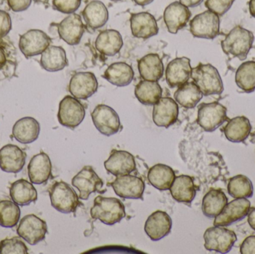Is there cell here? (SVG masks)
Masks as SVG:
<instances>
[{
	"mask_svg": "<svg viewBox=\"0 0 255 254\" xmlns=\"http://www.w3.org/2000/svg\"><path fill=\"white\" fill-rule=\"evenodd\" d=\"M96 49L106 56L113 57L119 53L124 46V40L119 31L107 29L101 31L95 41Z\"/></svg>",
	"mask_w": 255,
	"mask_h": 254,
	"instance_id": "484cf974",
	"label": "cell"
},
{
	"mask_svg": "<svg viewBox=\"0 0 255 254\" xmlns=\"http://www.w3.org/2000/svg\"><path fill=\"white\" fill-rule=\"evenodd\" d=\"M26 154L17 146L8 144L0 149V168L7 173L16 174L25 164Z\"/></svg>",
	"mask_w": 255,
	"mask_h": 254,
	"instance_id": "603a6c76",
	"label": "cell"
},
{
	"mask_svg": "<svg viewBox=\"0 0 255 254\" xmlns=\"http://www.w3.org/2000/svg\"><path fill=\"white\" fill-rule=\"evenodd\" d=\"M203 94L194 82L181 85L174 93L175 101L184 108H194L201 101Z\"/></svg>",
	"mask_w": 255,
	"mask_h": 254,
	"instance_id": "8d00e7d4",
	"label": "cell"
},
{
	"mask_svg": "<svg viewBox=\"0 0 255 254\" xmlns=\"http://www.w3.org/2000/svg\"><path fill=\"white\" fill-rule=\"evenodd\" d=\"M98 81L91 72H80L72 76L69 84L70 94L77 99L86 100L97 92Z\"/></svg>",
	"mask_w": 255,
	"mask_h": 254,
	"instance_id": "4fadbf2b",
	"label": "cell"
},
{
	"mask_svg": "<svg viewBox=\"0 0 255 254\" xmlns=\"http://www.w3.org/2000/svg\"><path fill=\"white\" fill-rule=\"evenodd\" d=\"M91 117L96 128L103 135L111 137L121 131L119 115L110 106L99 104L91 113Z\"/></svg>",
	"mask_w": 255,
	"mask_h": 254,
	"instance_id": "9c48e42d",
	"label": "cell"
},
{
	"mask_svg": "<svg viewBox=\"0 0 255 254\" xmlns=\"http://www.w3.org/2000/svg\"><path fill=\"white\" fill-rule=\"evenodd\" d=\"M103 77L112 85L121 87L131 83L134 77V72L127 63H114L108 67Z\"/></svg>",
	"mask_w": 255,
	"mask_h": 254,
	"instance_id": "f546056e",
	"label": "cell"
},
{
	"mask_svg": "<svg viewBox=\"0 0 255 254\" xmlns=\"http://www.w3.org/2000/svg\"><path fill=\"white\" fill-rule=\"evenodd\" d=\"M28 254V248L25 243L18 238L5 239L0 242V254Z\"/></svg>",
	"mask_w": 255,
	"mask_h": 254,
	"instance_id": "60d3db41",
	"label": "cell"
},
{
	"mask_svg": "<svg viewBox=\"0 0 255 254\" xmlns=\"http://www.w3.org/2000/svg\"><path fill=\"white\" fill-rule=\"evenodd\" d=\"M110 185L116 195L128 199H142L145 190L143 180L130 174L117 177Z\"/></svg>",
	"mask_w": 255,
	"mask_h": 254,
	"instance_id": "9a60e30c",
	"label": "cell"
},
{
	"mask_svg": "<svg viewBox=\"0 0 255 254\" xmlns=\"http://www.w3.org/2000/svg\"><path fill=\"white\" fill-rule=\"evenodd\" d=\"M227 119V108L220 103H203L199 105L197 122L204 131L213 132Z\"/></svg>",
	"mask_w": 255,
	"mask_h": 254,
	"instance_id": "52a82bcc",
	"label": "cell"
},
{
	"mask_svg": "<svg viewBox=\"0 0 255 254\" xmlns=\"http://www.w3.org/2000/svg\"><path fill=\"white\" fill-rule=\"evenodd\" d=\"M82 0H53L54 8L66 14L74 13L81 6Z\"/></svg>",
	"mask_w": 255,
	"mask_h": 254,
	"instance_id": "7bdbcfd3",
	"label": "cell"
},
{
	"mask_svg": "<svg viewBox=\"0 0 255 254\" xmlns=\"http://www.w3.org/2000/svg\"><path fill=\"white\" fill-rule=\"evenodd\" d=\"M72 185L79 191V198L88 200L91 193L103 192V180L99 177L94 169L89 166L84 167L72 180Z\"/></svg>",
	"mask_w": 255,
	"mask_h": 254,
	"instance_id": "8fae6325",
	"label": "cell"
},
{
	"mask_svg": "<svg viewBox=\"0 0 255 254\" xmlns=\"http://www.w3.org/2000/svg\"><path fill=\"white\" fill-rule=\"evenodd\" d=\"M178 112L179 109L175 100L169 97H163L154 104L153 122L157 126L169 128L176 122Z\"/></svg>",
	"mask_w": 255,
	"mask_h": 254,
	"instance_id": "2e32d148",
	"label": "cell"
},
{
	"mask_svg": "<svg viewBox=\"0 0 255 254\" xmlns=\"http://www.w3.org/2000/svg\"><path fill=\"white\" fill-rule=\"evenodd\" d=\"M172 221L166 212H154L147 219L144 226L146 235L152 241H159L170 234Z\"/></svg>",
	"mask_w": 255,
	"mask_h": 254,
	"instance_id": "d6986e66",
	"label": "cell"
},
{
	"mask_svg": "<svg viewBox=\"0 0 255 254\" xmlns=\"http://www.w3.org/2000/svg\"><path fill=\"white\" fill-rule=\"evenodd\" d=\"M130 24L132 35L136 38L148 39L157 35L159 32L155 18L148 12L132 13Z\"/></svg>",
	"mask_w": 255,
	"mask_h": 254,
	"instance_id": "7402d4cb",
	"label": "cell"
},
{
	"mask_svg": "<svg viewBox=\"0 0 255 254\" xmlns=\"http://www.w3.org/2000/svg\"><path fill=\"white\" fill-rule=\"evenodd\" d=\"M171 195L178 203L190 204L196 197V189L193 179L188 175L175 177L170 189Z\"/></svg>",
	"mask_w": 255,
	"mask_h": 254,
	"instance_id": "f1b7e54d",
	"label": "cell"
},
{
	"mask_svg": "<svg viewBox=\"0 0 255 254\" xmlns=\"http://www.w3.org/2000/svg\"><path fill=\"white\" fill-rule=\"evenodd\" d=\"M190 31L193 37L213 40L220 34V16L211 10H205L191 19Z\"/></svg>",
	"mask_w": 255,
	"mask_h": 254,
	"instance_id": "8992f818",
	"label": "cell"
},
{
	"mask_svg": "<svg viewBox=\"0 0 255 254\" xmlns=\"http://www.w3.org/2000/svg\"><path fill=\"white\" fill-rule=\"evenodd\" d=\"M235 82L240 89L244 92H254L255 90V61L243 63L235 75Z\"/></svg>",
	"mask_w": 255,
	"mask_h": 254,
	"instance_id": "74e56055",
	"label": "cell"
},
{
	"mask_svg": "<svg viewBox=\"0 0 255 254\" xmlns=\"http://www.w3.org/2000/svg\"><path fill=\"white\" fill-rule=\"evenodd\" d=\"M136 98L144 105H154L162 96V88L157 82L142 80L134 89Z\"/></svg>",
	"mask_w": 255,
	"mask_h": 254,
	"instance_id": "d590c367",
	"label": "cell"
},
{
	"mask_svg": "<svg viewBox=\"0 0 255 254\" xmlns=\"http://www.w3.org/2000/svg\"><path fill=\"white\" fill-rule=\"evenodd\" d=\"M28 175L34 184H43L52 175V163L44 152L34 155L28 166Z\"/></svg>",
	"mask_w": 255,
	"mask_h": 254,
	"instance_id": "cb8c5ba5",
	"label": "cell"
},
{
	"mask_svg": "<svg viewBox=\"0 0 255 254\" xmlns=\"http://www.w3.org/2000/svg\"><path fill=\"white\" fill-rule=\"evenodd\" d=\"M12 28L11 18L7 12L0 10V39L5 37Z\"/></svg>",
	"mask_w": 255,
	"mask_h": 254,
	"instance_id": "ee69618b",
	"label": "cell"
},
{
	"mask_svg": "<svg viewBox=\"0 0 255 254\" xmlns=\"http://www.w3.org/2000/svg\"><path fill=\"white\" fill-rule=\"evenodd\" d=\"M10 196L17 205H29L37 200V189L28 180L19 179L10 186Z\"/></svg>",
	"mask_w": 255,
	"mask_h": 254,
	"instance_id": "d6a6232c",
	"label": "cell"
},
{
	"mask_svg": "<svg viewBox=\"0 0 255 254\" xmlns=\"http://www.w3.org/2000/svg\"><path fill=\"white\" fill-rule=\"evenodd\" d=\"M82 16L88 28L96 30L107 23L109 13L107 7L103 1L93 0L85 6Z\"/></svg>",
	"mask_w": 255,
	"mask_h": 254,
	"instance_id": "4316f807",
	"label": "cell"
},
{
	"mask_svg": "<svg viewBox=\"0 0 255 254\" xmlns=\"http://www.w3.org/2000/svg\"><path fill=\"white\" fill-rule=\"evenodd\" d=\"M228 192L235 198H252L254 194L253 182L247 176L238 174L229 180Z\"/></svg>",
	"mask_w": 255,
	"mask_h": 254,
	"instance_id": "f35d334b",
	"label": "cell"
},
{
	"mask_svg": "<svg viewBox=\"0 0 255 254\" xmlns=\"http://www.w3.org/2000/svg\"><path fill=\"white\" fill-rule=\"evenodd\" d=\"M47 231L46 222L34 214L24 216L16 230L19 237L31 246H35L43 241Z\"/></svg>",
	"mask_w": 255,
	"mask_h": 254,
	"instance_id": "30bf717a",
	"label": "cell"
},
{
	"mask_svg": "<svg viewBox=\"0 0 255 254\" xmlns=\"http://www.w3.org/2000/svg\"><path fill=\"white\" fill-rule=\"evenodd\" d=\"M252 131L250 119L246 116H237L229 121L223 128L225 136L232 143H242L245 141Z\"/></svg>",
	"mask_w": 255,
	"mask_h": 254,
	"instance_id": "1f68e13d",
	"label": "cell"
},
{
	"mask_svg": "<svg viewBox=\"0 0 255 254\" xmlns=\"http://www.w3.org/2000/svg\"><path fill=\"white\" fill-rule=\"evenodd\" d=\"M91 215L95 220L98 219L102 223L112 226L121 222L127 214L125 206L121 200L98 196L94 200Z\"/></svg>",
	"mask_w": 255,
	"mask_h": 254,
	"instance_id": "7a4b0ae2",
	"label": "cell"
},
{
	"mask_svg": "<svg viewBox=\"0 0 255 254\" xmlns=\"http://www.w3.org/2000/svg\"><path fill=\"white\" fill-rule=\"evenodd\" d=\"M238 240L234 231L220 226L208 228L204 234L205 248L209 252L228 254Z\"/></svg>",
	"mask_w": 255,
	"mask_h": 254,
	"instance_id": "5b68a950",
	"label": "cell"
},
{
	"mask_svg": "<svg viewBox=\"0 0 255 254\" xmlns=\"http://www.w3.org/2000/svg\"><path fill=\"white\" fill-rule=\"evenodd\" d=\"M204 0H179V2L187 7H195L199 6Z\"/></svg>",
	"mask_w": 255,
	"mask_h": 254,
	"instance_id": "7dc6e473",
	"label": "cell"
},
{
	"mask_svg": "<svg viewBox=\"0 0 255 254\" xmlns=\"http://www.w3.org/2000/svg\"><path fill=\"white\" fill-rule=\"evenodd\" d=\"M154 0H133L135 3L139 6H146L151 4Z\"/></svg>",
	"mask_w": 255,
	"mask_h": 254,
	"instance_id": "816d5d0a",
	"label": "cell"
},
{
	"mask_svg": "<svg viewBox=\"0 0 255 254\" xmlns=\"http://www.w3.org/2000/svg\"><path fill=\"white\" fill-rule=\"evenodd\" d=\"M251 203L247 198H236L228 203L223 211L215 218L214 226L228 227L248 216Z\"/></svg>",
	"mask_w": 255,
	"mask_h": 254,
	"instance_id": "5bb4252c",
	"label": "cell"
},
{
	"mask_svg": "<svg viewBox=\"0 0 255 254\" xmlns=\"http://www.w3.org/2000/svg\"><path fill=\"white\" fill-rule=\"evenodd\" d=\"M242 254H255V236L247 237L241 246Z\"/></svg>",
	"mask_w": 255,
	"mask_h": 254,
	"instance_id": "bcb514c9",
	"label": "cell"
},
{
	"mask_svg": "<svg viewBox=\"0 0 255 254\" xmlns=\"http://www.w3.org/2000/svg\"><path fill=\"white\" fill-rule=\"evenodd\" d=\"M248 222L252 228L255 231V207L250 208L248 213Z\"/></svg>",
	"mask_w": 255,
	"mask_h": 254,
	"instance_id": "c3c4849f",
	"label": "cell"
},
{
	"mask_svg": "<svg viewBox=\"0 0 255 254\" xmlns=\"http://www.w3.org/2000/svg\"><path fill=\"white\" fill-rule=\"evenodd\" d=\"M104 165L106 171L116 177L130 174L136 169L134 157L127 151H112Z\"/></svg>",
	"mask_w": 255,
	"mask_h": 254,
	"instance_id": "ffe728a7",
	"label": "cell"
},
{
	"mask_svg": "<svg viewBox=\"0 0 255 254\" xmlns=\"http://www.w3.org/2000/svg\"><path fill=\"white\" fill-rule=\"evenodd\" d=\"M191 11L179 1H174L165 9L163 19L168 31L171 34H177L184 28L190 21Z\"/></svg>",
	"mask_w": 255,
	"mask_h": 254,
	"instance_id": "ac0fdd59",
	"label": "cell"
},
{
	"mask_svg": "<svg viewBox=\"0 0 255 254\" xmlns=\"http://www.w3.org/2000/svg\"><path fill=\"white\" fill-rule=\"evenodd\" d=\"M249 9H250V14L255 18V0H250L249 3Z\"/></svg>",
	"mask_w": 255,
	"mask_h": 254,
	"instance_id": "f907efd6",
	"label": "cell"
},
{
	"mask_svg": "<svg viewBox=\"0 0 255 254\" xmlns=\"http://www.w3.org/2000/svg\"><path fill=\"white\" fill-rule=\"evenodd\" d=\"M58 32L61 39L70 46L80 43L85 31V25L80 15L71 13L57 24Z\"/></svg>",
	"mask_w": 255,
	"mask_h": 254,
	"instance_id": "e0dca14e",
	"label": "cell"
},
{
	"mask_svg": "<svg viewBox=\"0 0 255 254\" xmlns=\"http://www.w3.org/2000/svg\"><path fill=\"white\" fill-rule=\"evenodd\" d=\"M32 0H7L9 7L14 12H22L30 7Z\"/></svg>",
	"mask_w": 255,
	"mask_h": 254,
	"instance_id": "f6af8a7d",
	"label": "cell"
},
{
	"mask_svg": "<svg viewBox=\"0 0 255 254\" xmlns=\"http://www.w3.org/2000/svg\"><path fill=\"white\" fill-rule=\"evenodd\" d=\"M52 43V40L44 31L31 29L20 36L19 48L25 58L41 55Z\"/></svg>",
	"mask_w": 255,
	"mask_h": 254,
	"instance_id": "7c38bea8",
	"label": "cell"
},
{
	"mask_svg": "<svg viewBox=\"0 0 255 254\" xmlns=\"http://www.w3.org/2000/svg\"><path fill=\"white\" fill-rule=\"evenodd\" d=\"M40 66L48 72H58L68 65L65 50L61 46H49L40 58Z\"/></svg>",
	"mask_w": 255,
	"mask_h": 254,
	"instance_id": "4dcf8cb0",
	"label": "cell"
},
{
	"mask_svg": "<svg viewBox=\"0 0 255 254\" xmlns=\"http://www.w3.org/2000/svg\"><path fill=\"white\" fill-rule=\"evenodd\" d=\"M138 70L143 80L158 82L163 77L164 66L157 54H148L138 61Z\"/></svg>",
	"mask_w": 255,
	"mask_h": 254,
	"instance_id": "83f0119b",
	"label": "cell"
},
{
	"mask_svg": "<svg viewBox=\"0 0 255 254\" xmlns=\"http://www.w3.org/2000/svg\"><path fill=\"white\" fill-rule=\"evenodd\" d=\"M175 178L174 170L164 164L154 165L148 172V180L150 184L160 191L169 190Z\"/></svg>",
	"mask_w": 255,
	"mask_h": 254,
	"instance_id": "836d02e7",
	"label": "cell"
},
{
	"mask_svg": "<svg viewBox=\"0 0 255 254\" xmlns=\"http://www.w3.org/2000/svg\"><path fill=\"white\" fill-rule=\"evenodd\" d=\"M40 132V123L34 118L29 116L16 121L12 129L13 138L22 144L34 143L38 138Z\"/></svg>",
	"mask_w": 255,
	"mask_h": 254,
	"instance_id": "d4e9b609",
	"label": "cell"
},
{
	"mask_svg": "<svg viewBox=\"0 0 255 254\" xmlns=\"http://www.w3.org/2000/svg\"><path fill=\"white\" fill-rule=\"evenodd\" d=\"M191 78L203 95H220L224 90L218 70L210 64H200L192 70Z\"/></svg>",
	"mask_w": 255,
	"mask_h": 254,
	"instance_id": "3957f363",
	"label": "cell"
},
{
	"mask_svg": "<svg viewBox=\"0 0 255 254\" xmlns=\"http://www.w3.org/2000/svg\"><path fill=\"white\" fill-rule=\"evenodd\" d=\"M190 60L186 57L177 58L169 63L166 70V81L170 87H179L191 78Z\"/></svg>",
	"mask_w": 255,
	"mask_h": 254,
	"instance_id": "44dd1931",
	"label": "cell"
},
{
	"mask_svg": "<svg viewBox=\"0 0 255 254\" xmlns=\"http://www.w3.org/2000/svg\"><path fill=\"white\" fill-rule=\"evenodd\" d=\"M228 204L225 192L220 189H211L202 200V213L206 217L216 218Z\"/></svg>",
	"mask_w": 255,
	"mask_h": 254,
	"instance_id": "e575fe53",
	"label": "cell"
},
{
	"mask_svg": "<svg viewBox=\"0 0 255 254\" xmlns=\"http://www.w3.org/2000/svg\"><path fill=\"white\" fill-rule=\"evenodd\" d=\"M85 117V106L75 97L66 95L59 104L58 119L66 128L74 129L83 122Z\"/></svg>",
	"mask_w": 255,
	"mask_h": 254,
	"instance_id": "ba28073f",
	"label": "cell"
},
{
	"mask_svg": "<svg viewBox=\"0 0 255 254\" xmlns=\"http://www.w3.org/2000/svg\"><path fill=\"white\" fill-rule=\"evenodd\" d=\"M51 204L62 213H75L80 204L79 197L70 185L64 181L55 182L49 190Z\"/></svg>",
	"mask_w": 255,
	"mask_h": 254,
	"instance_id": "277c9868",
	"label": "cell"
},
{
	"mask_svg": "<svg viewBox=\"0 0 255 254\" xmlns=\"http://www.w3.org/2000/svg\"><path fill=\"white\" fill-rule=\"evenodd\" d=\"M20 218V209L14 202L4 200L0 201V226L12 228L17 225Z\"/></svg>",
	"mask_w": 255,
	"mask_h": 254,
	"instance_id": "ab89813d",
	"label": "cell"
},
{
	"mask_svg": "<svg viewBox=\"0 0 255 254\" xmlns=\"http://www.w3.org/2000/svg\"><path fill=\"white\" fill-rule=\"evenodd\" d=\"M6 63V56L4 50L0 47V70L4 67Z\"/></svg>",
	"mask_w": 255,
	"mask_h": 254,
	"instance_id": "681fc988",
	"label": "cell"
},
{
	"mask_svg": "<svg viewBox=\"0 0 255 254\" xmlns=\"http://www.w3.org/2000/svg\"><path fill=\"white\" fill-rule=\"evenodd\" d=\"M112 1H121V0H112Z\"/></svg>",
	"mask_w": 255,
	"mask_h": 254,
	"instance_id": "f5cc1de1",
	"label": "cell"
},
{
	"mask_svg": "<svg viewBox=\"0 0 255 254\" xmlns=\"http://www.w3.org/2000/svg\"><path fill=\"white\" fill-rule=\"evenodd\" d=\"M254 41V34L251 31L237 25L222 41V49L226 55L245 61Z\"/></svg>",
	"mask_w": 255,
	"mask_h": 254,
	"instance_id": "6da1fadb",
	"label": "cell"
},
{
	"mask_svg": "<svg viewBox=\"0 0 255 254\" xmlns=\"http://www.w3.org/2000/svg\"><path fill=\"white\" fill-rule=\"evenodd\" d=\"M235 1V0H206L205 4L208 10L221 16L230 10Z\"/></svg>",
	"mask_w": 255,
	"mask_h": 254,
	"instance_id": "b9f144b4",
	"label": "cell"
}]
</instances>
